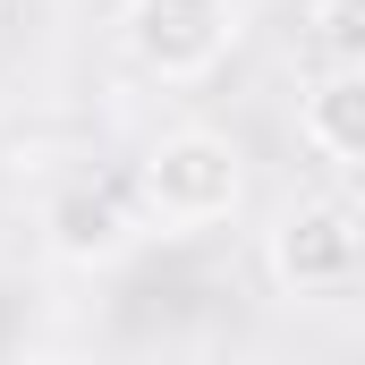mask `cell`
<instances>
[{"label":"cell","instance_id":"6da1fadb","mask_svg":"<svg viewBox=\"0 0 365 365\" xmlns=\"http://www.w3.org/2000/svg\"><path fill=\"white\" fill-rule=\"evenodd\" d=\"M247 195V153L221 136V128H170L145 162H136V204L162 238H187V230H212L230 221Z\"/></svg>","mask_w":365,"mask_h":365},{"label":"cell","instance_id":"7a4b0ae2","mask_svg":"<svg viewBox=\"0 0 365 365\" xmlns=\"http://www.w3.org/2000/svg\"><path fill=\"white\" fill-rule=\"evenodd\" d=\"M119 43H128V60L145 77L204 86L238 43V0H128L119 9Z\"/></svg>","mask_w":365,"mask_h":365},{"label":"cell","instance_id":"3957f363","mask_svg":"<svg viewBox=\"0 0 365 365\" xmlns=\"http://www.w3.org/2000/svg\"><path fill=\"white\" fill-rule=\"evenodd\" d=\"M264 272L280 297H331L365 272V238H357V204H331V195H306L289 204L264 238Z\"/></svg>","mask_w":365,"mask_h":365},{"label":"cell","instance_id":"277c9868","mask_svg":"<svg viewBox=\"0 0 365 365\" xmlns=\"http://www.w3.org/2000/svg\"><path fill=\"white\" fill-rule=\"evenodd\" d=\"M145 204H136V187H110V179H86V187H60L51 195V212H43V247H51V264H68V272H110V264H128L136 247H145Z\"/></svg>","mask_w":365,"mask_h":365},{"label":"cell","instance_id":"5b68a950","mask_svg":"<svg viewBox=\"0 0 365 365\" xmlns=\"http://www.w3.org/2000/svg\"><path fill=\"white\" fill-rule=\"evenodd\" d=\"M297 136L323 153V162H340V170H365V68H323L314 86L297 93Z\"/></svg>","mask_w":365,"mask_h":365},{"label":"cell","instance_id":"8992f818","mask_svg":"<svg viewBox=\"0 0 365 365\" xmlns=\"http://www.w3.org/2000/svg\"><path fill=\"white\" fill-rule=\"evenodd\" d=\"M306 26H314V51H323V60L365 68V0H314Z\"/></svg>","mask_w":365,"mask_h":365},{"label":"cell","instance_id":"52a82bcc","mask_svg":"<svg viewBox=\"0 0 365 365\" xmlns=\"http://www.w3.org/2000/svg\"><path fill=\"white\" fill-rule=\"evenodd\" d=\"M357 238H365V204H357Z\"/></svg>","mask_w":365,"mask_h":365}]
</instances>
